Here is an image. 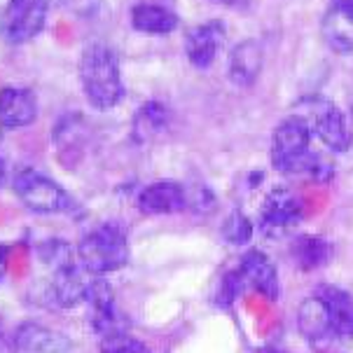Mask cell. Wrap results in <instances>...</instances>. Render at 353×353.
Instances as JSON below:
<instances>
[{"instance_id": "cell-15", "label": "cell", "mask_w": 353, "mask_h": 353, "mask_svg": "<svg viewBox=\"0 0 353 353\" xmlns=\"http://www.w3.org/2000/svg\"><path fill=\"white\" fill-rule=\"evenodd\" d=\"M323 38L332 52H353V3L332 0L323 17Z\"/></svg>"}, {"instance_id": "cell-3", "label": "cell", "mask_w": 353, "mask_h": 353, "mask_svg": "<svg viewBox=\"0 0 353 353\" xmlns=\"http://www.w3.org/2000/svg\"><path fill=\"white\" fill-rule=\"evenodd\" d=\"M77 250V260L89 276L103 279L115 274L129 262V239L127 230L115 220L101 223L82 236Z\"/></svg>"}, {"instance_id": "cell-12", "label": "cell", "mask_w": 353, "mask_h": 353, "mask_svg": "<svg viewBox=\"0 0 353 353\" xmlns=\"http://www.w3.org/2000/svg\"><path fill=\"white\" fill-rule=\"evenodd\" d=\"M225 38H227L225 23L218 19L194 26L192 31L185 35V54H188L190 63L201 70L211 68L220 47L225 43Z\"/></svg>"}, {"instance_id": "cell-26", "label": "cell", "mask_w": 353, "mask_h": 353, "mask_svg": "<svg viewBox=\"0 0 353 353\" xmlns=\"http://www.w3.org/2000/svg\"><path fill=\"white\" fill-rule=\"evenodd\" d=\"M8 260H10V248L5 243H0V281H3L5 272H8Z\"/></svg>"}, {"instance_id": "cell-24", "label": "cell", "mask_w": 353, "mask_h": 353, "mask_svg": "<svg viewBox=\"0 0 353 353\" xmlns=\"http://www.w3.org/2000/svg\"><path fill=\"white\" fill-rule=\"evenodd\" d=\"M101 353H152L143 339L134 337L129 330L127 332H117L110 337L101 339Z\"/></svg>"}, {"instance_id": "cell-17", "label": "cell", "mask_w": 353, "mask_h": 353, "mask_svg": "<svg viewBox=\"0 0 353 353\" xmlns=\"http://www.w3.org/2000/svg\"><path fill=\"white\" fill-rule=\"evenodd\" d=\"M188 208V192L178 183H154L139 194V211L145 215H171Z\"/></svg>"}, {"instance_id": "cell-22", "label": "cell", "mask_w": 353, "mask_h": 353, "mask_svg": "<svg viewBox=\"0 0 353 353\" xmlns=\"http://www.w3.org/2000/svg\"><path fill=\"white\" fill-rule=\"evenodd\" d=\"M295 178H304V181H311L316 185H325L334 178V161L323 152H314L309 150L304 157L300 159V164L292 171Z\"/></svg>"}, {"instance_id": "cell-21", "label": "cell", "mask_w": 353, "mask_h": 353, "mask_svg": "<svg viewBox=\"0 0 353 353\" xmlns=\"http://www.w3.org/2000/svg\"><path fill=\"white\" fill-rule=\"evenodd\" d=\"M319 297L327 304L334 334L353 337V297L349 292L342 288H334V285H323Z\"/></svg>"}, {"instance_id": "cell-19", "label": "cell", "mask_w": 353, "mask_h": 353, "mask_svg": "<svg viewBox=\"0 0 353 353\" xmlns=\"http://www.w3.org/2000/svg\"><path fill=\"white\" fill-rule=\"evenodd\" d=\"M169 127V108L161 101H148L143 103L131 122V136L136 143L154 141L157 136Z\"/></svg>"}, {"instance_id": "cell-7", "label": "cell", "mask_w": 353, "mask_h": 353, "mask_svg": "<svg viewBox=\"0 0 353 353\" xmlns=\"http://www.w3.org/2000/svg\"><path fill=\"white\" fill-rule=\"evenodd\" d=\"M82 302L87 304L89 327H92V332H97L101 339L129 330V321L124 319V314L117 309L115 295H112L110 285H108L103 279L92 276Z\"/></svg>"}, {"instance_id": "cell-9", "label": "cell", "mask_w": 353, "mask_h": 353, "mask_svg": "<svg viewBox=\"0 0 353 353\" xmlns=\"http://www.w3.org/2000/svg\"><path fill=\"white\" fill-rule=\"evenodd\" d=\"M304 206L290 190L276 188L272 190L260 206V227L269 234H279V232L292 230L302 223Z\"/></svg>"}, {"instance_id": "cell-18", "label": "cell", "mask_w": 353, "mask_h": 353, "mask_svg": "<svg viewBox=\"0 0 353 353\" xmlns=\"http://www.w3.org/2000/svg\"><path fill=\"white\" fill-rule=\"evenodd\" d=\"M131 26L139 33L148 35H166L178 28V14L164 5L139 3L131 8Z\"/></svg>"}, {"instance_id": "cell-14", "label": "cell", "mask_w": 353, "mask_h": 353, "mask_svg": "<svg viewBox=\"0 0 353 353\" xmlns=\"http://www.w3.org/2000/svg\"><path fill=\"white\" fill-rule=\"evenodd\" d=\"M297 327H300L302 337L314 346V349H325V344H330L334 337V327L327 304L321 300L319 295L307 297L300 304L297 311Z\"/></svg>"}, {"instance_id": "cell-28", "label": "cell", "mask_w": 353, "mask_h": 353, "mask_svg": "<svg viewBox=\"0 0 353 353\" xmlns=\"http://www.w3.org/2000/svg\"><path fill=\"white\" fill-rule=\"evenodd\" d=\"M5 181V166H3V159H0V185Z\"/></svg>"}, {"instance_id": "cell-6", "label": "cell", "mask_w": 353, "mask_h": 353, "mask_svg": "<svg viewBox=\"0 0 353 353\" xmlns=\"http://www.w3.org/2000/svg\"><path fill=\"white\" fill-rule=\"evenodd\" d=\"M311 150V129L304 117H288L272 134V166L292 176L300 159Z\"/></svg>"}, {"instance_id": "cell-5", "label": "cell", "mask_w": 353, "mask_h": 353, "mask_svg": "<svg viewBox=\"0 0 353 353\" xmlns=\"http://www.w3.org/2000/svg\"><path fill=\"white\" fill-rule=\"evenodd\" d=\"M47 10H50L47 0H8L0 14V35L5 38V43H31L45 28Z\"/></svg>"}, {"instance_id": "cell-23", "label": "cell", "mask_w": 353, "mask_h": 353, "mask_svg": "<svg viewBox=\"0 0 353 353\" xmlns=\"http://www.w3.org/2000/svg\"><path fill=\"white\" fill-rule=\"evenodd\" d=\"M253 236V225L241 211H232L223 223V239L232 246H246Z\"/></svg>"}, {"instance_id": "cell-20", "label": "cell", "mask_w": 353, "mask_h": 353, "mask_svg": "<svg viewBox=\"0 0 353 353\" xmlns=\"http://www.w3.org/2000/svg\"><path fill=\"white\" fill-rule=\"evenodd\" d=\"M334 248L327 239L316 234H302L292 241V257H295L297 267L304 272H316V269L325 267L332 260Z\"/></svg>"}, {"instance_id": "cell-29", "label": "cell", "mask_w": 353, "mask_h": 353, "mask_svg": "<svg viewBox=\"0 0 353 353\" xmlns=\"http://www.w3.org/2000/svg\"><path fill=\"white\" fill-rule=\"evenodd\" d=\"M265 353H279V351H272V349H269V351H265ZM281 353H283V351H281Z\"/></svg>"}, {"instance_id": "cell-1", "label": "cell", "mask_w": 353, "mask_h": 353, "mask_svg": "<svg viewBox=\"0 0 353 353\" xmlns=\"http://www.w3.org/2000/svg\"><path fill=\"white\" fill-rule=\"evenodd\" d=\"M38 260L47 269L43 297L47 304L59 309H70L85 300L89 281L85 269L77 260V250L65 241H50L38 246Z\"/></svg>"}, {"instance_id": "cell-16", "label": "cell", "mask_w": 353, "mask_h": 353, "mask_svg": "<svg viewBox=\"0 0 353 353\" xmlns=\"http://www.w3.org/2000/svg\"><path fill=\"white\" fill-rule=\"evenodd\" d=\"M262 65H265V50L257 40H241L234 45V50L230 52V80L236 87H253L257 77L262 73Z\"/></svg>"}, {"instance_id": "cell-27", "label": "cell", "mask_w": 353, "mask_h": 353, "mask_svg": "<svg viewBox=\"0 0 353 353\" xmlns=\"http://www.w3.org/2000/svg\"><path fill=\"white\" fill-rule=\"evenodd\" d=\"M213 3H220V5H243L246 0H213Z\"/></svg>"}, {"instance_id": "cell-10", "label": "cell", "mask_w": 353, "mask_h": 353, "mask_svg": "<svg viewBox=\"0 0 353 353\" xmlns=\"http://www.w3.org/2000/svg\"><path fill=\"white\" fill-rule=\"evenodd\" d=\"M236 276L241 288H246L260 292L262 297H267L269 302H276L281 297V281H279V272L274 267V262L262 253V250H248L246 255L241 257V265L236 269Z\"/></svg>"}, {"instance_id": "cell-8", "label": "cell", "mask_w": 353, "mask_h": 353, "mask_svg": "<svg viewBox=\"0 0 353 353\" xmlns=\"http://www.w3.org/2000/svg\"><path fill=\"white\" fill-rule=\"evenodd\" d=\"M309 129L323 141V145L332 152H346L351 148V129L344 112L327 99L309 101Z\"/></svg>"}, {"instance_id": "cell-11", "label": "cell", "mask_w": 353, "mask_h": 353, "mask_svg": "<svg viewBox=\"0 0 353 353\" xmlns=\"http://www.w3.org/2000/svg\"><path fill=\"white\" fill-rule=\"evenodd\" d=\"M70 339L43 323H21L12 337V353H70Z\"/></svg>"}, {"instance_id": "cell-13", "label": "cell", "mask_w": 353, "mask_h": 353, "mask_svg": "<svg viewBox=\"0 0 353 353\" xmlns=\"http://www.w3.org/2000/svg\"><path fill=\"white\" fill-rule=\"evenodd\" d=\"M38 117V99L26 87H3L0 89V127L23 129L31 127Z\"/></svg>"}, {"instance_id": "cell-25", "label": "cell", "mask_w": 353, "mask_h": 353, "mask_svg": "<svg viewBox=\"0 0 353 353\" xmlns=\"http://www.w3.org/2000/svg\"><path fill=\"white\" fill-rule=\"evenodd\" d=\"M188 206H194L199 213H203V211H211V208L215 206V196H213L211 190L199 188L194 194H188Z\"/></svg>"}, {"instance_id": "cell-2", "label": "cell", "mask_w": 353, "mask_h": 353, "mask_svg": "<svg viewBox=\"0 0 353 353\" xmlns=\"http://www.w3.org/2000/svg\"><path fill=\"white\" fill-rule=\"evenodd\" d=\"M82 92L94 110H112L124 99V82L119 57L110 45L89 43L80 57Z\"/></svg>"}, {"instance_id": "cell-4", "label": "cell", "mask_w": 353, "mask_h": 353, "mask_svg": "<svg viewBox=\"0 0 353 353\" xmlns=\"http://www.w3.org/2000/svg\"><path fill=\"white\" fill-rule=\"evenodd\" d=\"M17 196L26 208H31L33 213L40 215H54L63 213L73 206V199L57 181H52L50 176L40 173L38 169H21L14 173L12 181Z\"/></svg>"}]
</instances>
